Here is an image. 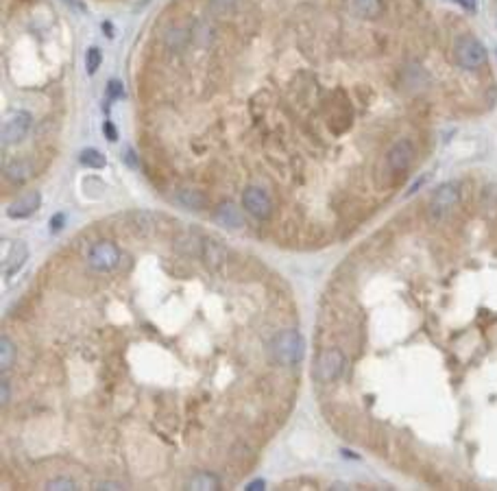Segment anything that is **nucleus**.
I'll list each match as a JSON object with an SVG mask.
<instances>
[{"instance_id":"1","label":"nucleus","mask_w":497,"mask_h":491,"mask_svg":"<svg viewBox=\"0 0 497 491\" xmlns=\"http://www.w3.org/2000/svg\"><path fill=\"white\" fill-rule=\"evenodd\" d=\"M303 352H306V343L297 330H282L275 334V339L270 341V356H273L275 363L284 367L301 363Z\"/></svg>"},{"instance_id":"2","label":"nucleus","mask_w":497,"mask_h":491,"mask_svg":"<svg viewBox=\"0 0 497 491\" xmlns=\"http://www.w3.org/2000/svg\"><path fill=\"white\" fill-rule=\"evenodd\" d=\"M454 55H456V61L463 66V68H467V70H478L480 66L486 63L484 44L478 37H473V35H463L456 42Z\"/></svg>"},{"instance_id":"3","label":"nucleus","mask_w":497,"mask_h":491,"mask_svg":"<svg viewBox=\"0 0 497 491\" xmlns=\"http://www.w3.org/2000/svg\"><path fill=\"white\" fill-rule=\"evenodd\" d=\"M33 125V118L29 111H11V114L5 118L3 123V144L9 147V144H18L27 138V133Z\"/></svg>"},{"instance_id":"4","label":"nucleus","mask_w":497,"mask_h":491,"mask_svg":"<svg viewBox=\"0 0 497 491\" xmlns=\"http://www.w3.org/2000/svg\"><path fill=\"white\" fill-rule=\"evenodd\" d=\"M345 371V354L341 349H325L316 361V378L321 383H334Z\"/></svg>"},{"instance_id":"5","label":"nucleus","mask_w":497,"mask_h":491,"mask_svg":"<svg viewBox=\"0 0 497 491\" xmlns=\"http://www.w3.org/2000/svg\"><path fill=\"white\" fill-rule=\"evenodd\" d=\"M118 260H120V251L114 242H96L92 251H89L87 256V262L89 266H92L94 271H111V269H116L118 266Z\"/></svg>"},{"instance_id":"6","label":"nucleus","mask_w":497,"mask_h":491,"mask_svg":"<svg viewBox=\"0 0 497 491\" xmlns=\"http://www.w3.org/2000/svg\"><path fill=\"white\" fill-rule=\"evenodd\" d=\"M242 206L256 218H268L273 214V201H270V197L262 188H256V186L246 188L242 192Z\"/></svg>"},{"instance_id":"7","label":"nucleus","mask_w":497,"mask_h":491,"mask_svg":"<svg viewBox=\"0 0 497 491\" xmlns=\"http://www.w3.org/2000/svg\"><path fill=\"white\" fill-rule=\"evenodd\" d=\"M458 186L456 184H443L430 201V214L434 218H443L451 208L458 204Z\"/></svg>"},{"instance_id":"8","label":"nucleus","mask_w":497,"mask_h":491,"mask_svg":"<svg viewBox=\"0 0 497 491\" xmlns=\"http://www.w3.org/2000/svg\"><path fill=\"white\" fill-rule=\"evenodd\" d=\"M413 160H415V147L408 140H399L397 144H393V149L386 155V164L393 173L408 170Z\"/></svg>"},{"instance_id":"9","label":"nucleus","mask_w":497,"mask_h":491,"mask_svg":"<svg viewBox=\"0 0 497 491\" xmlns=\"http://www.w3.org/2000/svg\"><path fill=\"white\" fill-rule=\"evenodd\" d=\"M42 206V194L37 190H31L27 194H22L20 199H15L13 204L7 208V216L11 218H27L31 214H35Z\"/></svg>"},{"instance_id":"10","label":"nucleus","mask_w":497,"mask_h":491,"mask_svg":"<svg viewBox=\"0 0 497 491\" xmlns=\"http://www.w3.org/2000/svg\"><path fill=\"white\" fill-rule=\"evenodd\" d=\"M29 258V247L25 240H15L11 242V249L9 254L5 256L3 260V271H5V278H11L13 273H18L22 269V264L27 262Z\"/></svg>"},{"instance_id":"11","label":"nucleus","mask_w":497,"mask_h":491,"mask_svg":"<svg viewBox=\"0 0 497 491\" xmlns=\"http://www.w3.org/2000/svg\"><path fill=\"white\" fill-rule=\"evenodd\" d=\"M214 220H218L220 225H225L227 230H240L244 225L242 214L234 204H220L214 212Z\"/></svg>"},{"instance_id":"12","label":"nucleus","mask_w":497,"mask_h":491,"mask_svg":"<svg viewBox=\"0 0 497 491\" xmlns=\"http://www.w3.org/2000/svg\"><path fill=\"white\" fill-rule=\"evenodd\" d=\"M177 201L188 210H203L208 204V197L201 194L199 190H179L177 192Z\"/></svg>"},{"instance_id":"13","label":"nucleus","mask_w":497,"mask_h":491,"mask_svg":"<svg viewBox=\"0 0 497 491\" xmlns=\"http://www.w3.org/2000/svg\"><path fill=\"white\" fill-rule=\"evenodd\" d=\"M351 9L360 18H375L382 11V0H351Z\"/></svg>"},{"instance_id":"14","label":"nucleus","mask_w":497,"mask_h":491,"mask_svg":"<svg viewBox=\"0 0 497 491\" xmlns=\"http://www.w3.org/2000/svg\"><path fill=\"white\" fill-rule=\"evenodd\" d=\"M29 175H31V164L25 162V160H18V162L5 166V177L11 182H15V184L29 180Z\"/></svg>"},{"instance_id":"15","label":"nucleus","mask_w":497,"mask_h":491,"mask_svg":"<svg viewBox=\"0 0 497 491\" xmlns=\"http://www.w3.org/2000/svg\"><path fill=\"white\" fill-rule=\"evenodd\" d=\"M79 162L87 168H105L107 158L96 149H83L81 155H79Z\"/></svg>"},{"instance_id":"16","label":"nucleus","mask_w":497,"mask_h":491,"mask_svg":"<svg viewBox=\"0 0 497 491\" xmlns=\"http://www.w3.org/2000/svg\"><path fill=\"white\" fill-rule=\"evenodd\" d=\"M218 478L214 476V474H196L194 478H190V483H188V489H192V491H214V489H218Z\"/></svg>"},{"instance_id":"17","label":"nucleus","mask_w":497,"mask_h":491,"mask_svg":"<svg viewBox=\"0 0 497 491\" xmlns=\"http://www.w3.org/2000/svg\"><path fill=\"white\" fill-rule=\"evenodd\" d=\"M13 361H15V347H13L11 339L3 337L0 339V369L7 371L13 365Z\"/></svg>"},{"instance_id":"18","label":"nucleus","mask_w":497,"mask_h":491,"mask_svg":"<svg viewBox=\"0 0 497 491\" xmlns=\"http://www.w3.org/2000/svg\"><path fill=\"white\" fill-rule=\"evenodd\" d=\"M101 61H103L101 49H96V46L87 49V53H85V70H87V75H94L101 68Z\"/></svg>"},{"instance_id":"19","label":"nucleus","mask_w":497,"mask_h":491,"mask_svg":"<svg viewBox=\"0 0 497 491\" xmlns=\"http://www.w3.org/2000/svg\"><path fill=\"white\" fill-rule=\"evenodd\" d=\"M203 251H206V258H208L210 262H220V260H222V256H225L222 247H218V244H216L214 240H210V242L203 244Z\"/></svg>"},{"instance_id":"20","label":"nucleus","mask_w":497,"mask_h":491,"mask_svg":"<svg viewBox=\"0 0 497 491\" xmlns=\"http://www.w3.org/2000/svg\"><path fill=\"white\" fill-rule=\"evenodd\" d=\"M46 489H51V491H63V489L65 491H75L77 485L70 478H55V480H49Z\"/></svg>"},{"instance_id":"21","label":"nucleus","mask_w":497,"mask_h":491,"mask_svg":"<svg viewBox=\"0 0 497 491\" xmlns=\"http://www.w3.org/2000/svg\"><path fill=\"white\" fill-rule=\"evenodd\" d=\"M103 131H105V136H107V140L109 142H116L118 140V131H116V127H114V123H105L103 125Z\"/></svg>"},{"instance_id":"22","label":"nucleus","mask_w":497,"mask_h":491,"mask_svg":"<svg viewBox=\"0 0 497 491\" xmlns=\"http://www.w3.org/2000/svg\"><path fill=\"white\" fill-rule=\"evenodd\" d=\"M109 97L111 99L122 97V83L120 81H109Z\"/></svg>"},{"instance_id":"23","label":"nucleus","mask_w":497,"mask_h":491,"mask_svg":"<svg viewBox=\"0 0 497 491\" xmlns=\"http://www.w3.org/2000/svg\"><path fill=\"white\" fill-rule=\"evenodd\" d=\"M63 223H65V214H63V212L55 214V216H53V220H51V228H53V232H59V230L63 228Z\"/></svg>"},{"instance_id":"24","label":"nucleus","mask_w":497,"mask_h":491,"mask_svg":"<svg viewBox=\"0 0 497 491\" xmlns=\"http://www.w3.org/2000/svg\"><path fill=\"white\" fill-rule=\"evenodd\" d=\"M7 402H9V383L3 380V383H0V404L5 406Z\"/></svg>"},{"instance_id":"25","label":"nucleus","mask_w":497,"mask_h":491,"mask_svg":"<svg viewBox=\"0 0 497 491\" xmlns=\"http://www.w3.org/2000/svg\"><path fill=\"white\" fill-rule=\"evenodd\" d=\"M236 3V0H212V7L216 9V11H225L227 7H232Z\"/></svg>"},{"instance_id":"26","label":"nucleus","mask_w":497,"mask_h":491,"mask_svg":"<svg viewBox=\"0 0 497 491\" xmlns=\"http://www.w3.org/2000/svg\"><path fill=\"white\" fill-rule=\"evenodd\" d=\"M454 3H458L467 11H476L478 9V0H454Z\"/></svg>"},{"instance_id":"27","label":"nucleus","mask_w":497,"mask_h":491,"mask_svg":"<svg viewBox=\"0 0 497 491\" xmlns=\"http://www.w3.org/2000/svg\"><path fill=\"white\" fill-rule=\"evenodd\" d=\"M125 160H127V164H129L131 168L138 166V158H133V151H131V149H127V151H125Z\"/></svg>"},{"instance_id":"28","label":"nucleus","mask_w":497,"mask_h":491,"mask_svg":"<svg viewBox=\"0 0 497 491\" xmlns=\"http://www.w3.org/2000/svg\"><path fill=\"white\" fill-rule=\"evenodd\" d=\"M63 3H68V5H70V7H75V9L83 11V13L87 11V9H85V5H83V3H79V0H63Z\"/></svg>"},{"instance_id":"29","label":"nucleus","mask_w":497,"mask_h":491,"mask_svg":"<svg viewBox=\"0 0 497 491\" xmlns=\"http://www.w3.org/2000/svg\"><path fill=\"white\" fill-rule=\"evenodd\" d=\"M96 489H122L118 483H99Z\"/></svg>"},{"instance_id":"30","label":"nucleus","mask_w":497,"mask_h":491,"mask_svg":"<svg viewBox=\"0 0 497 491\" xmlns=\"http://www.w3.org/2000/svg\"><path fill=\"white\" fill-rule=\"evenodd\" d=\"M249 491H256V489H264V480H253V483H249L246 487Z\"/></svg>"}]
</instances>
